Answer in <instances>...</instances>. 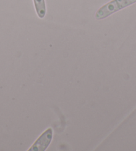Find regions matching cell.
<instances>
[{"label":"cell","mask_w":136,"mask_h":151,"mask_svg":"<svg viewBox=\"0 0 136 151\" xmlns=\"http://www.w3.org/2000/svg\"><path fill=\"white\" fill-rule=\"evenodd\" d=\"M136 3V0H112L100 7L95 15V19L102 20L114 13Z\"/></svg>","instance_id":"1"},{"label":"cell","mask_w":136,"mask_h":151,"mask_svg":"<svg viewBox=\"0 0 136 151\" xmlns=\"http://www.w3.org/2000/svg\"><path fill=\"white\" fill-rule=\"evenodd\" d=\"M52 137H53V129L49 128L39 137L28 151H45L50 145Z\"/></svg>","instance_id":"2"},{"label":"cell","mask_w":136,"mask_h":151,"mask_svg":"<svg viewBox=\"0 0 136 151\" xmlns=\"http://www.w3.org/2000/svg\"><path fill=\"white\" fill-rule=\"evenodd\" d=\"M33 3L38 17L40 19H43L46 16V6L45 0H33Z\"/></svg>","instance_id":"3"}]
</instances>
